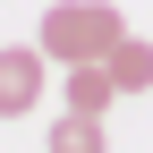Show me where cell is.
Returning a JSON list of instances; mask_svg holds the SVG:
<instances>
[{"label":"cell","mask_w":153,"mask_h":153,"mask_svg":"<svg viewBox=\"0 0 153 153\" xmlns=\"http://www.w3.org/2000/svg\"><path fill=\"white\" fill-rule=\"evenodd\" d=\"M119 34H128V17L111 9V0H60V9H43V34H34V43L60 68H76V60H111Z\"/></svg>","instance_id":"obj_1"},{"label":"cell","mask_w":153,"mask_h":153,"mask_svg":"<svg viewBox=\"0 0 153 153\" xmlns=\"http://www.w3.org/2000/svg\"><path fill=\"white\" fill-rule=\"evenodd\" d=\"M43 76H51L43 43H9L0 51V119H26V111L43 102Z\"/></svg>","instance_id":"obj_2"},{"label":"cell","mask_w":153,"mask_h":153,"mask_svg":"<svg viewBox=\"0 0 153 153\" xmlns=\"http://www.w3.org/2000/svg\"><path fill=\"white\" fill-rule=\"evenodd\" d=\"M111 94H119L111 60H76L68 68V111H111Z\"/></svg>","instance_id":"obj_3"},{"label":"cell","mask_w":153,"mask_h":153,"mask_svg":"<svg viewBox=\"0 0 153 153\" xmlns=\"http://www.w3.org/2000/svg\"><path fill=\"white\" fill-rule=\"evenodd\" d=\"M111 76H119V94H145V85H153V43H145V34H119Z\"/></svg>","instance_id":"obj_4"},{"label":"cell","mask_w":153,"mask_h":153,"mask_svg":"<svg viewBox=\"0 0 153 153\" xmlns=\"http://www.w3.org/2000/svg\"><path fill=\"white\" fill-rule=\"evenodd\" d=\"M51 153H102V111H68L51 128Z\"/></svg>","instance_id":"obj_5"}]
</instances>
